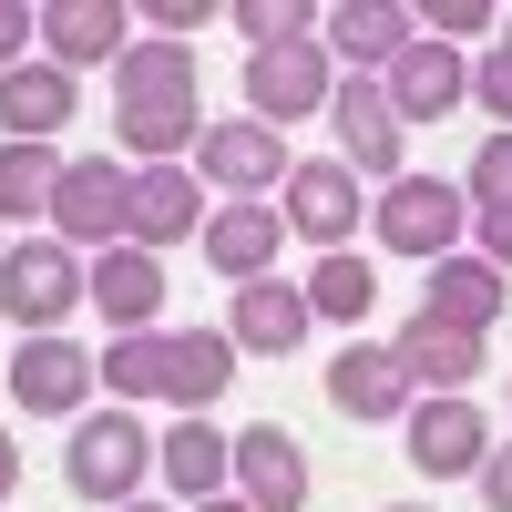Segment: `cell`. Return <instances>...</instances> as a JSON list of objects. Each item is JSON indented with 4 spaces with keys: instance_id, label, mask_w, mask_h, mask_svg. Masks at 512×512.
I'll return each mask as SVG.
<instances>
[{
    "instance_id": "obj_37",
    "label": "cell",
    "mask_w": 512,
    "mask_h": 512,
    "mask_svg": "<svg viewBox=\"0 0 512 512\" xmlns=\"http://www.w3.org/2000/svg\"><path fill=\"white\" fill-rule=\"evenodd\" d=\"M11 492H21V441L0 431V502H11Z\"/></svg>"
},
{
    "instance_id": "obj_11",
    "label": "cell",
    "mask_w": 512,
    "mask_h": 512,
    "mask_svg": "<svg viewBox=\"0 0 512 512\" xmlns=\"http://www.w3.org/2000/svg\"><path fill=\"white\" fill-rule=\"evenodd\" d=\"M328 410H349V420H400V410H410V369L379 349V338H349V349L328 359Z\"/></svg>"
},
{
    "instance_id": "obj_22",
    "label": "cell",
    "mask_w": 512,
    "mask_h": 512,
    "mask_svg": "<svg viewBox=\"0 0 512 512\" xmlns=\"http://www.w3.org/2000/svg\"><path fill=\"white\" fill-rule=\"evenodd\" d=\"M390 359H400L410 379H431V390H461V379L482 369V328H451V318H410V328L390 338Z\"/></svg>"
},
{
    "instance_id": "obj_20",
    "label": "cell",
    "mask_w": 512,
    "mask_h": 512,
    "mask_svg": "<svg viewBox=\"0 0 512 512\" xmlns=\"http://www.w3.org/2000/svg\"><path fill=\"white\" fill-rule=\"evenodd\" d=\"M41 41H52V72L123 62V11L113 0H41Z\"/></svg>"
},
{
    "instance_id": "obj_13",
    "label": "cell",
    "mask_w": 512,
    "mask_h": 512,
    "mask_svg": "<svg viewBox=\"0 0 512 512\" xmlns=\"http://www.w3.org/2000/svg\"><path fill=\"white\" fill-rule=\"evenodd\" d=\"M195 226H205V175H185V164H144V175H134V226H123V236L154 256V246H175Z\"/></svg>"
},
{
    "instance_id": "obj_34",
    "label": "cell",
    "mask_w": 512,
    "mask_h": 512,
    "mask_svg": "<svg viewBox=\"0 0 512 512\" xmlns=\"http://www.w3.org/2000/svg\"><path fill=\"white\" fill-rule=\"evenodd\" d=\"M195 21H205V0H154V11H144V31H164V41L195 31Z\"/></svg>"
},
{
    "instance_id": "obj_39",
    "label": "cell",
    "mask_w": 512,
    "mask_h": 512,
    "mask_svg": "<svg viewBox=\"0 0 512 512\" xmlns=\"http://www.w3.org/2000/svg\"><path fill=\"white\" fill-rule=\"evenodd\" d=\"M123 512H164V502H123Z\"/></svg>"
},
{
    "instance_id": "obj_28",
    "label": "cell",
    "mask_w": 512,
    "mask_h": 512,
    "mask_svg": "<svg viewBox=\"0 0 512 512\" xmlns=\"http://www.w3.org/2000/svg\"><path fill=\"white\" fill-rule=\"evenodd\" d=\"M52 185H62V154L52 144H0V216L52 205Z\"/></svg>"
},
{
    "instance_id": "obj_1",
    "label": "cell",
    "mask_w": 512,
    "mask_h": 512,
    "mask_svg": "<svg viewBox=\"0 0 512 512\" xmlns=\"http://www.w3.org/2000/svg\"><path fill=\"white\" fill-rule=\"evenodd\" d=\"M113 123H123V144L144 164H175V144H195V52L185 41H123Z\"/></svg>"
},
{
    "instance_id": "obj_24",
    "label": "cell",
    "mask_w": 512,
    "mask_h": 512,
    "mask_svg": "<svg viewBox=\"0 0 512 512\" xmlns=\"http://www.w3.org/2000/svg\"><path fill=\"white\" fill-rule=\"evenodd\" d=\"M318 31H338V52H349V62H400L410 31H420V11H400V0H338Z\"/></svg>"
},
{
    "instance_id": "obj_15",
    "label": "cell",
    "mask_w": 512,
    "mask_h": 512,
    "mask_svg": "<svg viewBox=\"0 0 512 512\" xmlns=\"http://www.w3.org/2000/svg\"><path fill=\"white\" fill-rule=\"evenodd\" d=\"M62 123H72V72H52V62L0 72V144H52Z\"/></svg>"
},
{
    "instance_id": "obj_8",
    "label": "cell",
    "mask_w": 512,
    "mask_h": 512,
    "mask_svg": "<svg viewBox=\"0 0 512 512\" xmlns=\"http://www.w3.org/2000/svg\"><path fill=\"white\" fill-rule=\"evenodd\" d=\"M369 226H379V246H400V256H451V236H461V195L431 185V175H400L390 195H369Z\"/></svg>"
},
{
    "instance_id": "obj_7",
    "label": "cell",
    "mask_w": 512,
    "mask_h": 512,
    "mask_svg": "<svg viewBox=\"0 0 512 512\" xmlns=\"http://www.w3.org/2000/svg\"><path fill=\"white\" fill-rule=\"evenodd\" d=\"M328 103V41H267L246 52V113L256 123H297Z\"/></svg>"
},
{
    "instance_id": "obj_25",
    "label": "cell",
    "mask_w": 512,
    "mask_h": 512,
    "mask_svg": "<svg viewBox=\"0 0 512 512\" xmlns=\"http://www.w3.org/2000/svg\"><path fill=\"white\" fill-rule=\"evenodd\" d=\"M226 379H236V338H226V328H185V338H175V359H164V400L205 410Z\"/></svg>"
},
{
    "instance_id": "obj_38",
    "label": "cell",
    "mask_w": 512,
    "mask_h": 512,
    "mask_svg": "<svg viewBox=\"0 0 512 512\" xmlns=\"http://www.w3.org/2000/svg\"><path fill=\"white\" fill-rule=\"evenodd\" d=\"M195 512H256V502H226V492H216V502H195Z\"/></svg>"
},
{
    "instance_id": "obj_6",
    "label": "cell",
    "mask_w": 512,
    "mask_h": 512,
    "mask_svg": "<svg viewBox=\"0 0 512 512\" xmlns=\"http://www.w3.org/2000/svg\"><path fill=\"white\" fill-rule=\"evenodd\" d=\"M287 205H277V216H287V236H308L318 256H338V246H349V226H359V175H349V164H287V185H277Z\"/></svg>"
},
{
    "instance_id": "obj_32",
    "label": "cell",
    "mask_w": 512,
    "mask_h": 512,
    "mask_svg": "<svg viewBox=\"0 0 512 512\" xmlns=\"http://www.w3.org/2000/svg\"><path fill=\"white\" fill-rule=\"evenodd\" d=\"M41 31V11H21V0H0V72H21V41Z\"/></svg>"
},
{
    "instance_id": "obj_30",
    "label": "cell",
    "mask_w": 512,
    "mask_h": 512,
    "mask_svg": "<svg viewBox=\"0 0 512 512\" xmlns=\"http://www.w3.org/2000/svg\"><path fill=\"white\" fill-rule=\"evenodd\" d=\"M472 205H482V216H502V205H512V134H492V144L472 154Z\"/></svg>"
},
{
    "instance_id": "obj_4",
    "label": "cell",
    "mask_w": 512,
    "mask_h": 512,
    "mask_svg": "<svg viewBox=\"0 0 512 512\" xmlns=\"http://www.w3.org/2000/svg\"><path fill=\"white\" fill-rule=\"evenodd\" d=\"M195 175L216 185L226 205H256L267 185H287V144H277V123H205L195 134Z\"/></svg>"
},
{
    "instance_id": "obj_5",
    "label": "cell",
    "mask_w": 512,
    "mask_h": 512,
    "mask_svg": "<svg viewBox=\"0 0 512 512\" xmlns=\"http://www.w3.org/2000/svg\"><path fill=\"white\" fill-rule=\"evenodd\" d=\"M52 226H62V246H113L123 226H134V175H123V164H103V154L62 164V185H52Z\"/></svg>"
},
{
    "instance_id": "obj_31",
    "label": "cell",
    "mask_w": 512,
    "mask_h": 512,
    "mask_svg": "<svg viewBox=\"0 0 512 512\" xmlns=\"http://www.w3.org/2000/svg\"><path fill=\"white\" fill-rule=\"evenodd\" d=\"M472 93H482V103L502 113V134H512V52H492V62L472 72Z\"/></svg>"
},
{
    "instance_id": "obj_18",
    "label": "cell",
    "mask_w": 512,
    "mask_h": 512,
    "mask_svg": "<svg viewBox=\"0 0 512 512\" xmlns=\"http://www.w3.org/2000/svg\"><path fill=\"white\" fill-rule=\"evenodd\" d=\"M82 297L134 338V328H154V308H164V267L144 246H113V256H93V277H82Z\"/></svg>"
},
{
    "instance_id": "obj_9",
    "label": "cell",
    "mask_w": 512,
    "mask_h": 512,
    "mask_svg": "<svg viewBox=\"0 0 512 512\" xmlns=\"http://www.w3.org/2000/svg\"><path fill=\"white\" fill-rule=\"evenodd\" d=\"M82 390H93V349H72V338H21L11 349V400L21 410L62 420V410H82Z\"/></svg>"
},
{
    "instance_id": "obj_14",
    "label": "cell",
    "mask_w": 512,
    "mask_h": 512,
    "mask_svg": "<svg viewBox=\"0 0 512 512\" xmlns=\"http://www.w3.org/2000/svg\"><path fill=\"white\" fill-rule=\"evenodd\" d=\"M482 441H492V420H482L472 400H420V420H410V461H420V472H441V482H451V472H482V461H492Z\"/></svg>"
},
{
    "instance_id": "obj_26",
    "label": "cell",
    "mask_w": 512,
    "mask_h": 512,
    "mask_svg": "<svg viewBox=\"0 0 512 512\" xmlns=\"http://www.w3.org/2000/svg\"><path fill=\"white\" fill-rule=\"evenodd\" d=\"M164 359H175V338L134 328V338H113V349L93 359V379H103V390H123V400H154V390H164Z\"/></svg>"
},
{
    "instance_id": "obj_23",
    "label": "cell",
    "mask_w": 512,
    "mask_h": 512,
    "mask_svg": "<svg viewBox=\"0 0 512 512\" xmlns=\"http://www.w3.org/2000/svg\"><path fill=\"white\" fill-rule=\"evenodd\" d=\"M154 461H164V482H175L185 502H216L236 482V441L205 431V420H175V441H154Z\"/></svg>"
},
{
    "instance_id": "obj_35",
    "label": "cell",
    "mask_w": 512,
    "mask_h": 512,
    "mask_svg": "<svg viewBox=\"0 0 512 512\" xmlns=\"http://www.w3.org/2000/svg\"><path fill=\"white\" fill-rule=\"evenodd\" d=\"M482 502H492V512H512V441L482 461Z\"/></svg>"
},
{
    "instance_id": "obj_3",
    "label": "cell",
    "mask_w": 512,
    "mask_h": 512,
    "mask_svg": "<svg viewBox=\"0 0 512 512\" xmlns=\"http://www.w3.org/2000/svg\"><path fill=\"white\" fill-rule=\"evenodd\" d=\"M0 308H11L31 338H52V328L82 308V256H72L62 236H31V246H11V256H0Z\"/></svg>"
},
{
    "instance_id": "obj_29",
    "label": "cell",
    "mask_w": 512,
    "mask_h": 512,
    "mask_svg": "<svg viewBox=\"0 0 512 512\" xmlns=\"http://www.w3.org/2000/svg\"><path fill=\"white\" fill-rule=\"evenodd\" d=\"M236 31L267 52V41H318V11L308 0H236Z\"/></svg>"
},
{
    "instance_id": "obj_17",
    "label": "cell",
    "mask_w": 512,
    "mask_h": 512,
    "mask_svg": "<svg viewBox=\"0 0 512 512\" xmlns=\"http://www.w3.org/2000/svg\"><path fill=\"white\" fill-rule=\"evenodd\" d=\"M379 93H390V113L441 123L461 93H472V72H461V52H451V41H410V52L390 62V82H379Z\"/></svg>"
},
{
    "instance_id": "obj_40",
    "label": "cell",
    "mask_w": 512,
    "mask_h": 512,
    "mask_svg": "<svg viewBox=\"0 0 512 512\" xmlns=\"http://www.w3.org/2000/svg\"><path fill=\"white\" fill-rule=\"evenodd\" d=\"M502 52H512V31H502Z\"/></svg>"
},
{
    "instance_id": "obj_16",
    "label": "cell",
    "mask_w": 512,
    "mask_h": 512,
    "mask_svg": "<svg viewBox=\"0 0 512 512\" xmlns=\"http://www.w3.org/2000/svg\"><path fill=\"white\" fill-rule=\"evenodd\" d=\"M226 338H236V349H256V359H297V338H308V297H297V287H277V277L236 287Z\"/></svg>"
},
{
    "instance_id": "obj_2",
    "label": "cell",
    "mask_w": 512,
    "mask_h": 512,
    "mask_svg": "<svg viewBox=\"0 0 512 512\" xmlns=\"http://www.w3.org/2000/svg\"><path fill=\"white\" fill-rule=\"evenodd\" d=\"M144 472H154V431H144L134 410H93V420L72 431V451H62V482H72L82 502H113V512L144 492Z\"/></svg>"
},
{
    "instance_id": "obj_27",
    "label": "cell",
    "mask_w": 512,
    "mask_h": 512,
    "mask_svg": "<svg viewBox=\"0 0 512 512\" xmlns=\"http://www.w3.org/2000/svg\"><path fill=\"white\" fill-rule=\"evenodd\" d=\"M369 297H379V277L359 267L349 246H338V256H318V277H308V318H338V328H359V318H369Z\"/></svg>"
},
{
    "instance_id": "obj_21",
    "label": "cell",
    "mask_w": 512,
    "mask_h": 512,
    "mask_svg": "<svg viewBox=\"0 0 512 512\" xmlns=\"http://www.w3.org/2000/svg\"><path fill=\"white\" fill-rule=\"evenodd\" d=\"M420 318H451V328H492V318H502V267H482V256H431Z\"/></svg>"
},
{
    "instance_id": "obj_36",
    "label": "cell",
    "mask_w": 512,
    "mask_h": 512,
    "mask_svg": "<svg viewBox=\"0 0 512 512\" xmlns=\"http://www.w3.org/2000/svg\"><path fill=\"white\" fill-rule=\"evenodd\" d=\"M482 246H492V267H512V205H502V216H482Z\"/></svg>"
},
{
    "instance_id": "obj_33",
    "label": "cell",
    "mask_w": 512,
    "mask_h": 512,
    "mask_svg": "<svg viewBox=\"0 0 512 512\" xmlns=\"http://www.w3.org/2000/svg\"><path fill=\"white\" fill-rule=\"evenodd\" d=\"M420 21L461 41V31H492V0H441V11H420Z\"/></svg>"
},
{
    "instance_id": "obj_12",
    "label": "cell",
    "mask_w": 512,
    "mask_h": 512,
    "mask_svg": "<svg viewBox=\"0 0 512 512\" xmlns=\"http://www.w3.org/2000/svg\"><path fill=\"white\" fill-rule=\"evenodd\" d=\"M338 164L349 175H390L400 185V113L379 82H338Z\"/></svg>"
},
{
    "instance_id": "obj_10",
    "label": "cell",
    "mask_w": 512,
    "mask_h": 512,
    "mask_svg": "<svg viewBox=\"0 0 512 512\" xmlns=\"http://www.w3.org/2000/svg\"><path fill=\"white\" fill-rule=\"evenodd\" d=\"M236 492H246L256 512H308V451H297L277 420L236 431Z\"/></svg>"
},
{
    "instance_id": "obj_19",
    "label": "cell",
    "mask_w": 512,
    "mask_h": 512,
    "mask_svg": "<svg viewBox=\"0 0 512 512\" xmlns=\"http://www.w3.org/2000/svg\"><path fill=\"white\" fill-rule=\"evenodd\" d=\"M277 236H287L277 205H216V216H205V256H216V277H236V287H256L277 267Z\"/></svg>"
}]
</instances>
